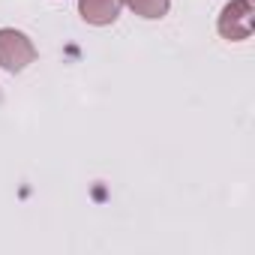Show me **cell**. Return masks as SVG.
Segmentation results:
<instances>
[{
  "label": "cell",
  "instance_id": "cell-2",
  "mask_svg": "<svg viewBox=\"0 0 255 255\" xmlns=\"http://www.w3.org/2000/svg\"><path fill=\"white\" fill-rule=\"evenodd\" d=\"M36 60V45L27 33L15 27H0V66L6 72H21Z\"/></svg>",
  "mask_w": 255,
  "mask_h": 255
},
{
  "label": "cell",
  "instance_id": "cell-1",
  "mask_svg": "<svg viewBox=\"0 0 255 255\" xmlns=\"http://www.w3.org/2000/svg\"><path fill=\"white\" fill-rule=\"evenodd\" d=\"M216 30L228 42L249 39L252 30H255V6H252V0H228V3L222 6V12H219Z\"/></svg>",
  "mask_w": 255,
  "mask_h": 255
},
{
  "label": "cell",
  "instance_id": "cell-4",
  "mask_svg": "<svg viewBox=\"0 0 255 255\" xmlns=\"http://www.w3.org/2000/svg\"><path fill=\"white\" fill-rule=\"evenodd\" d=\"M123 6H129L141 18H162L171 9V0H120Z\"/></svg>",
  "mask_w": 255,
  "mask_h": 255
},
{
  "label": "cell",
  "instance_id": "cell-3",
  "mask_svg": "<svg viewBox=\"0 0 255 255\" xmlns=\"http://www.w3.org/2000/svg\"><path fill=\"white\" fill-rule=\"evenodd\" d=\"M120 6V0H78V15L93 27H105L117 21Z\"/></svg>",
  "mask_w": 255,
  "mask_h": 255
}]
</instances>
